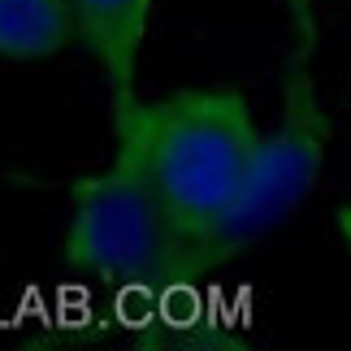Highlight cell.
Segmentation results:
<instances>
[{"label":"cell","instance_id":"2","mask_svg":"<svg viewBox=\"0 0 351 351\" xmlns=\"http://www.w3.org/2000/svg\"><path fill=\"white\" fill-rule=\"evenodd\" d=\"M61 265L104 291H152L191 278L186 243L169 208L121 143H113L109 165L70 186Z\"/></svg>","mask_w":351,"mask_h":351},{"label":"cell","instance_id":"5","mask_svg":"<svg viewBox=\"0 0 351 351\" xmlns=\"http://www.w3.org/2000/svg\"><path fill=\"white\" fill-rule=\"evenodd\" d=\"M70 44H78L74 0H0V61H52Z\"/></svg>","mask_w":351,"mask_h":351},{"label":"cell","instance_id":"3","mask_svg":"<svg viewBox=\"0 0 351 351\" xmlns=\"http://www.w3.org/2000/svg\"><path fill=\"white\" fill-rule=\"evenodd\" d=\"M308 61L313 57H304V52L291 57L278 121L269 130H261V143H256L247 169H243L230 204L221 208V217L213 221V230L199 243L195 278L221 274L239 256L261 247L317 191L321 169H326V152H330V113L317 96Z\"/></svg>","mask_w":351,"mask_h":351},{"label":"cell","instance_id":"1","mask_svg":"<svg viewBox=\"0 0 351 351\" xmlns=\"http://www.w3.org/2000/svg\"><path fill=\"white\" fill-rule=\"evenodd\" d=\"M113 143L139 160L152 191L169 208L186 243V269L195 278V252L261 143V126L239 87H178L156 100H134L113 113Z\"/></svg>","mask_w":351,"mask_h":351},{"label":"cell","instance_id":"4","mask_svg":"<svg viewBox=\"0 0 351 351\" xmlns=\"http://www.w3.org/2000/svg\"><path fill=\"white\" fill-rule=\"evenodd\" d=\"M152 9L156 0H74L78 44L96 61L113 113L139 100V61L152 31Z\"/></svg>","mask_w":351,"mask_h":351},{"label":"cell","instance_id":"6","mask_svg":"<svg viewBox=\"0 0 351 351\" xmlns=\"http://www.w3.org/2000/svg\"><path fill=\"white\" fill-rule=\"evenodd\" d=\"M143 351H243L247 339H239V330L230 326H213L204 317L191 321H156V326L139 330L130 339Z\"/></svg>","mask_w":351,"mask_h":351},{"label":"cell","instance_id":"8","mask_svg":"<svg viewBox=\"0 0 351 351\" xmlns=\"http://www.w3.org/2000/svg\"><path fill=\"white\" fill-rule=\"evenodd\" d=\"M334 234H339L347 261H351V204H339V208H334Z\"/></svg>","mask_w":351,"mask_h":351},{"label":"cell","instance_id":"7","mask_svg":"<svg viewBox=\"0 0 351 351\" xmlns=\"http://www.w3.org/2000/svg\"><path fill=\"white\" fill-rule=\"evenodd\" d=\"M291 13V31H295V52L313 57L317 48V0H287Z\"/></svg>","mask_w":351,"mask_h":351}]
</instances>
